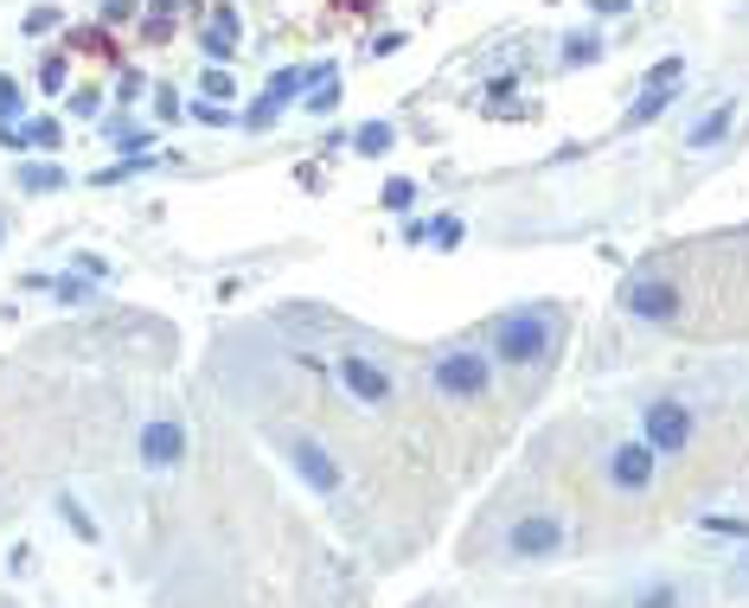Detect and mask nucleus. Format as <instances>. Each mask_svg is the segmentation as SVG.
<instances>
[{"mask_svg":"<svg viewBox=\"0 0 749 608\" xmlns=\"http://www.w3.org/2000/svg\"><path fill=\"white\" fill-rule=\"evenodd\" d=\"M20 141H27V148H46V154H52L58 141H65V128H58L52 116H32V122H20Z\"/></svg>","mask_w":749,"mask_h":608,"instance_id":"14","label":"nucleus"},{"mask_svg":"<svg viewBox=\"0 0 749 608\" xmlns=\"http://www.w3.org/2000/svg\"><path fill=\"white\" fill-rule=\"evenodd\" d=\"M39 84H46V90H58V84H65V58H46V65H39Z\"/></svg>","mask_w":749,"mask_h":608,"instance_id":"24","label":"nucleus"},{"mask_svg":"<svg viewBox=\"0 0 749 608\" xmlns=\"http://www.w3.org/2000/svg\"><path fill=\"white\" fill-rule=\"evenodd\" d=\"M199 90H206V97H237V90H231V77H225V71H206V84H199Z\"/></svg>","mask_w":749,"mask_h":608,"instance_id":"22","label":"nucleus"},{"mask_svg":"<svg viewBox=\"0 0 749 608\" xmlns=\"http://www.w3.org/2000/svg\"><path fill=\"white\" fill-rule=\"evenodd\" d=\"M288 461H295V474H302L314 493H334V487H339V468H334V455H327L321 442H295V449H288Z\"/></svg>","mask_w":749,"mask_h":608,"instance_id":"8","label":"nucleus"},{"mask_svg":"<svg viewBox=\"0 0 749 608\" xmlns=\"http://www.w3.org/2000/svg\"><path fill=\"white\" fill-rule=\"evenodd\" d=\"M20 102H27V97H20V84L0 71V122H13V116H20Z\"/></svg>","mask_w":749,"mask_h":608,"instance_id":"17","label":"nucleus"},{"mask_svg":"<svg viewBox=\"0 0 749 608\" xmlns=\"http://www.w3.org/2000/svg\"><path fill=\"white\" fill-rule=\"evenodd\" d=\"M430 237H436V244H462V218H436Z\"/></svg>","mask_w":749,"mask_h":608,"instance_id":"21","label":"nucleus"},{"mask_svg":"<svg viewBox=\"0 0 749 608\" xmlns=\"http://www.w3.org/2000/svg\"><path fill=\"white\" fill-rule=\"evenodd\" d=\"M334 102H339V77H334V65H321V71H314V97H308V109H314V116H327Z\"/></svg>","mask_w":749,"mask_h":608,"instance_id":"15","label":"nucleus"},{"mask_svg":"<svg viewBox=\"0 0 749 608\" xmlns=\"http://www.w3.org/2000/svg\"><path fill=\"white\" fill-rule=\"evenodd\" d=\"M558 545H564V526H558L551 512H525V519H513V532H506V551H513V558H525V563L551 558Z\"/></svg>","mask_w":749,"mask_h":608,"instance_id":"3","label":"nucleus"},{"mask_svg":"<svg viewBox=\"0 0 749 608\" xmlns=\"http://www.w3.org/2000/svg\"><path fill=\"white\" fill-rule=\"evenodd\" d=\"M436 391L442 398H481V391H487V359L481 353H442L436 359Z\"/></svg>","mask_w":749,"mask_h":608,"instance_id":"4","label":"nucleus"},{"mask_svg":"<svg viewBox=\"0 0 749 608\" xmlns=\"http://www.w3.org/2000/svg\"><path fill=\"white\" fill-rule=\"evenodd\" d=\"M411 199H416L411 179H391V186H385V205H391V212H411Z\"/></svg>","mask_w":749,"mask_h":608,"instance_id":"20","label":"nucleus"},{"mask_svg":"<svg viewBox=\"0 0 749 608\" xmlns=\"http://www.w3.org/2000/svg\"><path fill=\"white\" fill-rule=\"evenodd\" d=\"M339 384H346L359 404H385V398H391V379L372 365V359H359V353H339Z\"/></svg>","mask_w":749,"mask_h":608,"instance_id":"7","label":"nucleus"},{"mask_svg":"<svg viewBox=\"0 0 749 608\" xmlns=\"http://www.w3.org/2000/svg\"><path fill=\"white\" fill-rule=\"evenodd\" d=\"M231 51H237V13L225 7V13H218V20L206 26V58H218V65H225Z\"/></svg>","mask_w":749,"mask_h":608,"instance_id":"11","label":"nucleus"},{"mask_svg":"<svg viewBox=\"0 0 749 608\" xmlns=\"http://www.w3.org/2000/svg\"><path fill=\"white\" fill-rule=\"evenodd\" d=\"M13 179H20V193H58V186H65V174H58L52 160H46V167H39V160H27Z\"/></svg>","mask_w":749,"mask_h":608,"instance_id":"12","label":"nucleus"},{"mask_svg":"<svg viewBox=\"0 0 749 608\" xmlns=\"http://www.w3.org/2000/svg\"><path fill=\"white\" fill-rule=\"evenodd\" d=\"M621 302H628V314H641V321H679V295H672V282H653V276H634L628 288H621Z\"/></svg>","mask_w":749,"mask_h":608,"instance_id":"5","label":"nucleus"},{"mask_svg":"<svg viewBox=\"0 0 749 608\" xmlns=\"http://www.w3.org/2000/svg\"><path fill=\"white\" fill-rule=\"evenodd\" d=\"M672 84H679V58H667V65H660V77L647 84V97L628 109V122H647V116H660V109L672 102Z\"/></svg>","mask_w":749,"mask_h":608,"instance_id":"10","label":"nucleus"},{"mask_svg":"<svg viewBox=\"0 0 749 608\" xmlns=\"http://www.w3.org/2000/svg\"><path fill=\"white\" fill-rule=\"evenodd\" d=\"M653 449L647 442H621L615 455H609V481L621 487V493H641V487H653Z\"/></svg>","mask_w":749,"mask_h":608,"instance_id":"6","label":"nucleus"},{"mask_svg":"<svg viewBox=\"0 0 749 608\" xmlns=\"http://www.w3.org/2000/svg\"><path fill=\"white\" fill-rule=\"evenodd\" d=\"M58 512L71 519V532H78V538H90V545H97V519H83V507H78V500H58Z\"/></svg>","mask_w":749,"mask_h":608,"instance_id":"18","label":"nucleus"},{"mask_svg":"<svg viewBox=\"0 0 749 608\" xmlns=\"http://www.w3.org/2000/svg\"><path fill=\"white\" fill-rule=\"evenodd\" d=\"M302 84H308V71H276V77H269V90H263V102H269V109H283V102L302 97Z\"/></svg>","mask_w":749,"mask_h":608,"instance_id":"13","label":"nucleus"},{"mask_svg":"<svg viewBox=\"0 0 749 608\" xmlns=\"http://www.w3.org/2000/svg\"><path fill=\"white\" fill-rule=\"evenodd\" d=\"M385 148H391V128H385V122L359 128V154H385Z\"/></svg>","mask_w":749,"mask_h":608,"instance_id":"19","label":"nucleus"},{"mask_svg":"<svg viewBox=\"0 0 749 608\" xmlns=\"http://www.w3.org/2000/svg\"><path fill=\"white\" fill-rule=\"evenodd\" d=\"M493 353L506 359V365H539V359L551 353V321H544L539 307L500 314V321H493Z\"/></svg>","mask_w":749,"mask_h":608,"instance_id":"1","label":"nucleus"},{"mask_svg":"<svg viewBox=\"0 0 749 608\" xmlns=\"http://www.w3.org/2000/svg\"><path fill=\"white\" fill-rule=\"evenodd\" d=\"M723 128H730V102H723V109H711V116H704V122L692 128V148H711V141H718Z\"/></svg>","mask_w":749,"mask_h":608,"instance_id":"16","label":"nucleus"},{"mask_svg":"<svg viewBox=\"0 0 749 608\" xmlns=\"http://www.w3.org/2000/svg\"><path fill=\"white\" fill-rule=\"evenodd\" d=\"M71 116H97V90H90V84L71 90Z\"/></svg>","mask_w":749,"mask_h":608,"instance_id":"23","label":"nucleus"},{"mask_svg":"<svg viewBox=\"0 0 749 608\" xmlns=\"http://www.w3.org/2000/svg\"><path fill=\"white\" fill-rule=\"evenodd\" d=\"M180 455H186V430H180V423H167V416H160V423L141 430V461H148V468H174Z\"/></svg>","mask_w":749,"mask_h":608,"instance_id":"9","label":"nucleus"},{"mask_svg":"<svg viewBox=\"0 0 749 608\" xmlns=\"http://www.w3.org/2000/svg\"><path fill=\"white\" fill-rule=\"evenodd\" d=\"M653 455H679L686 442H692V410L660 398V404H647V435H641Z\"/></svg>","mask_w":749,"mask_h":608,"instance_id":"2","label":"nucleus"}]
</instances>
